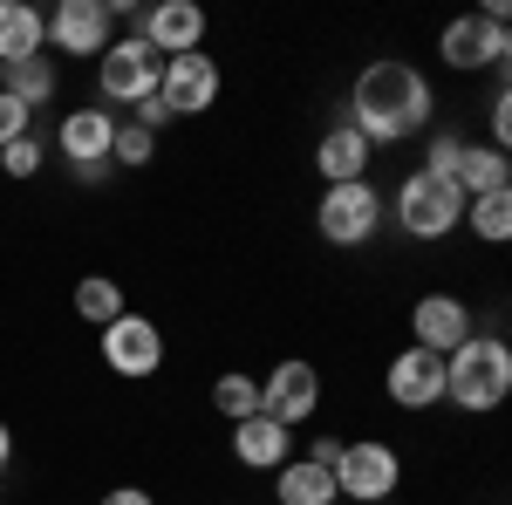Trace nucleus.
<instances>
[{"mask_svg": "<svg viewBox=\"0 0 512 505\" xmlns=\"http://www.w3.org/2000/svg\"><path fill=\"white\" fill-rule=\"evenodd\" d=\"M0 505H7V485H0Z\"/></svg>", "mask_w": 512, "mask_h": 505, "instance_id": "obj_35", "label": "nucleus"}, {"mask_svg": "<svg viewBox=\"0 0 512 505\" xmlns=\"http://www.w3.org/2000/svg\"><path fill=\"white\" fill-rule=\"evenodd\" d=\"M233 458L246 471H280L294 458V430L274 417H246V424H233Z\"/></svg>", "mask_w": 512, "mask_h": 505, "instance_id": "obj_16", "label": "nucleus"}, {"mask_svg": "<svg viewBox=\"0 0 512 505\" xmlns=\"http://www.w3.org/2000/svg\"><path fill=\"white\" fill-rule=\"evenodd\" d=\"M396 226L410 239H451L465 226V192L451 178H431V171H410L396 185Z\"/></svg>", "mask_w": 512, "mask_h": 505, "instance_id": "obj_3", "label": "nucleus"}, {"mask_svg": "<svg viewBox=\"0 0 512 505\" xmlns=\"http://www.w3.org/2000/svg\"><path fill=\"white\" fill-rule=\"evenodd\" d=\"M103 362L117 369L123 383H151L164 369V328L151 321V314H130L123 308L110 328H103Z\"/></svg>", "mask_w": 512, "mask_h": 505, "instance_id": "obj_7", "label": "nucleus"}, {"mask_svg": "<svg viewBox=\"0 0 512 505\" xmlns=\"http://www.w3.org/2000/svg\"><path fill=\"white\" fill-rule=\"evenodd\" d=\"M96 505H158V499H151L144 485H117V492H103Z\"/></svg>", "mask_w": 512, "mask_h": 505, "instance_id": "obj_32", "label": "nucleus"}, {"mask_svg": "<svg viewBox=\"0 0 512 505\" xmlns=\"http://www.w3.org/2000/svg\"><path fill=\"white\" fill-rule=\"evenodd\" d=\"M274 499L280 505H335V471L308 465V458H287L274 471Z\"/></svg>", "mask_w": 512, "mask_h": 505, "instance_id": "obj_20", "label": "nucleus"}, {"mask_svg": "<svg viewBox=\"0 0 512 505\" xmlns=\"http://www.w3.org/2000/svg\"><path fill=\"white\" fill-rule=\"evenodd\" d=\"M226 505H233V499H226Z\"/></svg>", "mask_w": 512, "mask_h": 505, "instance_id": "obj_37", "label": "nucleus"}, {"mask_svg": "<svg viewBox=\"0 0 512 505\" xmlns=\"http://www.w3.org/2000/svg\"><path fill=\"white\" fill-rule=\"evenodd\" d=\"M465 219H472L478 239H512V192H485V198H465Z\"/></svg>", "mask_w": 512, "mask_h": 505, "instance_id": "obj_24", "label": "nucleus"}, {"mask_svg": "<svg viewBox=\"0 0 512 505\" xmlns=\"http://www.w3.org/2000/svg\"><path fill=\"white\" fill-rule=\"evenodd\" d=\"M315 226L328 246H369L376 226H383V192L369 185V178H355V185H328L315 205Z\"/></svg>", "mask_w": 512, "mask_h": 505, "instance_id": "obj_6", "label": "nucleus"}, {"mask_svg": "<svg viewBox=\"0 0 512 505\" xmlns=\"http://www.w3.org/2000/svg\"><path fill=\"white\" fill-rule=\"evenodd\" d=\"M335 458H342V437H308V465L335 471Z\"/></svg>", "mask_w": 512, "mask_h": 505, "instance_id": "obj_31", "label": "nucleus"}, {"mask_svg": "<svg viewBox=\"0 0 512 505\" xmlns=\"http://www.w3.org/2000/svg\"><path fill=\"white\" fill-rule=\"evenodd\" d=\"M451 185H458L465 198L512 192V164H506V151H492V144H465V151H458V171H451Z\"/></svg>", "mask_w": 512, "mask_h": 505, "instance_id": "obj_19", "label": "nucleus"}, {"mask_svg": "<svg viewBox=\"0 0 512 505\" xmlns=\"http://www.w3.org/2000/svg\"><path fill=\"white\" fill-rule=\"evenodd\" d=\"M335 505H342V499H335Z\"/></svg>", "mask_w": 512, "mask_h": 505, "instance_id": "obj_36", "label": "nucleus"}, {"mask_svg": "<svg viewBox=\"0 0 512 505\" xmlns=\"http://www.w3.org/2000/svg\"><path fill=\"white\" fill-rule=\"evenodd\" d=\"M512 396V349L499 335H465L444 355V403H458L465 417H485Z\"/></svg>", "mask_w": 512, "mask_h": 505, "instance_id": "obj_2", "label": "nucleus"}, {"mask_svg": "<svg viewBox=\"0 0 512 505\" xmlns=\"http://www.w3.org/2000/svg\"><path fill=\"white\" fill-rule=\"evenodd\" d=\"M0 89H7V62H0Z\"/></svg>", "mask_w": 512, "mask_h": 505, "instance_id": "obj_34", "label": "nucleus"}, {"mask_svg": "<svg viewBox=\"0 0 512 505\" xmlns=\"http://www.w3.org/2000/svg\"><path fill=\"white\" fill-rule=\"evenodd\" d=\"M212 410H219L226 424H246V417H260V383H253L246 369H226V376L212 383Z\"/></svg>", "mask_w": 512, "mask_h": 505, "instance_id": "obj_23", "label": "nucleus"}, {"mask_svg": "<svg viewBox=\"0 0 512 505\" xmlns=\"http://www.w3.org/2000/svg\"><path fill=\"white\" fill-rule=\"evenodd\" d=\"M219 89H226V76H219V62L205 55V48H192V55H171L158 76V103L171 110V117H205L212 103H219Z\"/></svg>", "mask_w": 512, "mask_h": 505, "instance_id": "obj_8", "label": "nucleus"}, {"mask_svg": "<svg viewBox=\"0 0 512 505\" xmlns=\"http://www.w3.org/2000/svg\"><path fill=\"white\" fill-rule=\"evenodd\" d=\"M158 76H164V55L137 35L110 41L96 55V89H103V103H123V110H137L144 96H158Z\"/></svg>", "mask_w": 512, "mask_h": 505, "instance_id": "obj_5", "label": "nucleus"}, {"mask_svg": "<svg viewBox=\"0 0 512 505\" xmlns=\"http://www.w3.org/2000/svg\"><path fill=\"white\" fill-rule=\"evenodd\" d=\"M130 123H137V130H151V137H158L164 123H171V110H164L158 96H144V103H137V110H130Z\"/></svg>", "mask_w": 512, "mask_h": 505, "instance_id": "obj_30", "label": "nucleus"}, {"mask_svg": "<svg viewBox=\"0 0 512 505\" xmlns=\"http://www.w3.org/2000/svg\"><path fill=\"white\" fill-rule=\"evenodd\" d=\"M437 96H431V76L417 69V62H403V55H383V62H369L349 89V130L376 151V144H403V137H417L424 123H431Z\"/></svg>", "mask_w": 512, "mask_h": 505, "instance_id": "obj_1", "label": "nucleus"}, {"mask_svg": "<svg viewBox=\"0 0 512 505\" xmlns=\"http://www.w3.org/2000/svg\"><path fill=\"white\" fill-rule=\"evenodd\" d=\"M396 485H403V458L383 437L342 444V458H335V499L342 505H383V499H396Z\"/></svg>", "mask_w": 512, "mask_h": 505, "instance_id": "obj_4", "label": "nucleus"}, {"mask_svg": "<svg viewBox=\"0 0 512 505\" xmlns=\"http://www.w3.org/2000/svg\"><path fill=\"white\" fill-rule=\"evenodd\" d=\"M130 35L151 41L164 62H171V55L205 48V14H198V0H158V7H144V14H137V28H130Z\"/></svg>", "mask_w": 512, "mask_h": 505, "instance_id": "obj_12", "label": "nucleus"}, {"mask_svg": "<svg viewBox=\"0 0 512 505\" xmlns=\"http://www.w3.org/2000/svg\"><path fill=\"white\" fill-rule=\"evenodd\" d=\"M7 458H14V430L0 424V465H7Z\"/></svg>", "mask_w": 512, "mask_h": 505, "instance_id": "obj_33", "label": "nucleus"}, {"mask_svg": "<svg viewBox=\"0 0 512 505\" xmlns=\"http://www.w3.org/2000/svg\"><path fill=\"white\" fill-rule=\"evenodd\" d=\"M48 48V14H35L28 0H0V62H28Z\"/></svg>", "mask_w": 512, "mask_h": 505, "instance_id": "obj_18", "label": "nucleus"}, {"mask_svg": "<svg viewBox=\"0 0 512 505\" xmlns=\"http://www.w3.org/2000/svg\"><path fill=\"white\" fill-rule=\"evenodd\" d=\"M48 41L62 48V55H103L110 41H117V21H110V7L103 0H62L55 14H48Z\"/></svg>", "mask_w": 512, "mask_h": 505, "instance_id": "obj_13", "label": "nucleus"}, {"mask_svg": "<svg viewBox=\"0 0 512 505\" xmlns=\"http://www.w3.org/2000/svg\"><path fill=\"white\" fill-rule=\"evenodd\" d=\"M28 130H35V110H28V103H14V96L0 89V151H7L14 137H28Z\"/></svg>", "mask_w": 512, "mask_h": 505, "instance_id": "obj_27", "label": "nucleus"}, {"mask_svg": "<svg viewBox=\"0 0 512 505\" xmlns=\"http://www.w3.org/2000/svg\"><path fill=\"white\" fill-rule=\"evenodd\" d=\"M485 130H492V151H506V137H512V96H506V89L492 96V110H485Z\"/></svg>", "mask_w": 512, "mask_h": 505, "instance_id": "obj_28", "label": "nucleus"}, {"mask_svg": "<svg viewBox=\"0 0 512 505\" xmlns=\"http://www.w3.org/2000/svg\"><path fill=\"white\" fill-rule=\"evenodd\" d=\"M41 164H48V144H41L35 130H28V137H14V144L0 151V171H7V178H35Z\"/></svg>", "mask_w": 512, "mask_h": 505, "instance_id": "obj_26", "label": "nucleus"}, {"mask_svg": "<svg viewBox=\"0 0 512 505\" xmlns=\"http://www.w3.org/2000/svg\"><path fill=\"white\" fill-rule=\"evenodd\" d=\"M110 144H117V117L110 110H69L62 130H55V151H62V164L82 185H96L110 171Z\"/></svg>", "mask_w": 512, "mask_h": 505, "instance_id": "obj_9", "label": "nucleus"}, {"mask_svg": "<svg viewBox=\"0 0 512 505\" xmlns=\"http://www.w3.org/2000/svg\"><path fill=\"white\" fill-rule=\"evenodd\" d=\"M383 389H390L396 410H431V403H444V355L410 342V349L383 369Z\"/></svg>", "mask_w": 512, "mask_h": 505, "instance_id": "obj_14", "label": "nucleus"}, {"mask_svg": "<svg viewBox=\"0 0 512 505\" xmlns=\"http://www.w3.org/2000/svg\"><path fill=\"white\" fill-rule=\"evenodd\" d=\"M506 21H492V14H458V21H444V35H437V55H444V69H506Z\"/></svg>", "mask_w": 512, "mask_h": 505, "instance_id": "obj_10", "label": "nucleus"}, {"mask_svg": "<svg viewBox=\"0 0 512 505\" xmlns=\"http://www.w3.org/2000/svg\"><path fill=\"white\" fill-rule=\"evenodd\" d=\"M458 151H465V137H431V164H424V171H431V178H451V171H458Z\"/></svg>", "mask_w": 512, "mask_h": 505, "instance_id": "obj_29", "label": "nucleus"}, {"mask_svg": "<svg viewBox=\"0 0 512 505\" xmlns=\"http://www.w3.org/2000/svg\"><path fill=\"white\" fill-rule=\"evenodd\" d=\"M7 96L41 110L55 96V55H28V62H7Z\"/></svg>", "mask_w": 512, "mask_h": 505, "instance_id": "obj_21", "label": "nucleus"}, {"mask_svg": "<svg viewBox=\"0 0 512 505\" xmlns=\"http://www.w3.org/2000/svg\"><path fill=\"white\" fill-rule=\"evenodd\" d=\"M315 171L328 185H355V178H369V144L355 137L349 123H335V130H321V144H315Z\"/></svg>", "mask_w": 512, "mask_h": 505, "instance_id": "obj_17", "label": "nucleus"}, {"mask_svg": "<svg viewBox=\"0 0 512 505\" xmlns=\"http://www.w3.org/2000/svg\"><path fill=\"white\" fill-rule=\"evenodd\" d=\"M321 410V376L315 362H301V355H287V362H274L267 369V383H260V417H274V424H308Z\"/></svg>", "mask_w": 512, "mask_h": 505, "instance_id": "obj_11", "label": "nucleus"}, {"mask_svg": "<svg viewBox=\"0 0 512 505\" xmlns=\"http://www.w3.org/2000/svg\"><path fill=\"white\" fill-rule=\"evenodd\" d=\"M76 314L89 321V328H110L123 314V287L110 280V273H82L76 280Z\"/></svg>", "mask_w": 512, "mask_h": 505, "instance_id": "obj_22", "label": "nucleus"}, {"mask_svg": "<svg viewBox=\"0 0 512 505\" xmlns=\"http://www.w3.org/2000/svg\"><path fill=\"white\" fill-rule=\"evenodd\" d=\"M158 157V137L151 130H137V123H117V144H110V164H130V171H144Z\"/></svg>", "mask_w": 512, "mask_h": 505, "instance_id": "obj_25", "label": "nucleus"}, {"mask_svg": "<svg viewBox=\"0 0 512 505\" xmlns=\"http://www.w3.org/2000/svg\"><path fill=\"white\" fill-rule=\"evenodd\" d=\"M410 328H417V349L431 355H451L465 335H472V308L458 301V294H417V308H410Z\"/></svg>", "mask_w": 512, "mask_h": 505, "instance_id": "obj_15", "label": "nucleus"}]
</instances>
